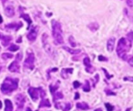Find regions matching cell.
<instances>
[{
    "instance_id": "obj_28",
    "label": "cell",
    "mask_w": 133,
    "mask_h": 111,
    "mask_svg": "<svg viewBox=\"0 0 133 111\" xmlns=\"http://www.w3.org/2000/svg\"><path fill=\"white\" fill-rule=\"evenodd\" d=\"M127 5L129 8L133 9V0H127Z\"/></svg>"
},
{
    "instance_id": "obj_38",
    "label": "cell",
    "mask_w": 133,
    "mask_h": 111,
    "mask_svg": "<svg viewBox=\"0 0 133 111\" xmlns=\"http://www.w3.org/2000/svg\"><path fill=\"white\" fill-rule=\"evenodd\" d=\"M26 111H32V109H31L30 107H27V108H26Z\"/></svg>"
},
{
    "instance_id": "obj_13",
    "label": "cell",
    "mask_w": 133,
    "mask_h": 111,
    "mask_svg": "<svg viewBox=\"0 0 133 111\" xmlns=\"http://www.w3.org/2000/svg\"><path fill=\"white\" fill-rule=\"evenodd\" d=\"M5 111H13V105H12V102L9 99H5Z\"/></svg>"
},
{
    "instance_id": "obj_7",
    "label": "cell",
    "mask_w": 133,
    "mask_h": 111,
    "mask_svg": "<svg viewBox=\"0 0 133 111\" xmlns=\"http://www.w3.org/2000/svg\"><path fill=\"white\" fill-rule=\"evenodd\" d=\"M38 88H35V87H30L28 88V94L30 95L31 98L34 101L37 100L38 96H39V92H38Z\"/></svg>"
},
{
    "instance_id": "obj_41",
    "label": "cell",
    "mask_w": 133,
    "mask_h": 111,
    "mask_svg": "<svg viewBox=\"0 0 133 111\" xmlns=\"http://www.w3.org/2000/svg\"><path fill=\"white\" fill-rule=\"evenodd\" d=\"M126 111H130V108H127V110Z\"/></svg>"
},
{
    "instance_id": "obj_18",
    "label": "cell",
    "mask_w": 133,
    "mask_h": 111,
    "mask_svg": "<svg viewBox=\"0 0 133 111\" xmlns=\"http://www.w3.org/2000/svg\"><path fill=\"white\" fill-rule=\"evenodd\" d=\"M21 17H23L25 20L28 23V25H31V23H32V21H31L30 19V17H29V15H26V14H23V15H21Z\"/></svg>"
},
{
    "instance_id": "obj_43",
    "label": "cell",
    "mask_w": 133,
    "mask_h": 111,
    "mask_svg": "<svg viewBox=\"0 0 133 111\" xmlns=\"http://www.w3.org/2000/svg\"><path fill=\"white\" fill-rule=\"evenodd\" d=\"M5 0H3V2H5Z\"/></svg>"
},
{
    "instance_id": "obj_29",
    "label": "cell",
    "mask_w": 133,
    "mask_h": 111,
    "mask_svg": "<svg viewBox=\"0 0 133 111\" xmlns=\"http://www.w3.org/2000/svg\"><path fill=\"white\" fill-rule=\"evenodd\" d=\"M73 86H74L75 88H77V87H79V86H80V83H79L78 81H74V83H73Z\"/></svg>"
},
{
    "instance_id": "obj_6",
    "label": "cell",
    "mask_w": 133,
    "mask_h": 111,
    "mask_svg": "<svg viewBox=\"0 0 133 111\" xmlns=\"http://www.w3.org/2000/svg\"><path fill=\"white\" fill-rule=\"evenodd\" d=\"M42 41H43V46H44V49L48 53V54H51L52 53V48L50 45L47 43V35L44 34L42 35Z\"/></svg>"
},
{
    "instance_id": "obj_14",
    "label": "cell",
    "mask_w": 133,
    "mask_h": 111,
    "mask_svg": "<svg viewBox=\"0 0 133 111\" xmlns=\"http://www.w3.org/2000/svg\"><path fill=\"white\" fill-rule=\"evenodd\" d=\"M77 107L78 109H81V110H87L89 108V106L87 105V103H84V102H81V103H77Z\"/></svg>"
},
{
    "instance_id": "obj_31",
    "label": "cell",
    "mask_w": 133,
    "mask_h": 111,
    "mask_svg": "<svg viewBox=\"0 0 133 111\" xmlns=\"http://www.w3.org/2000/svg\"><path fill=\"white\" fill-rule=\"evenodd\" d=\"M69 42H70V44H71L72 46H75V45H76V43L73 42V36H70V37H69Z\"/></svg>"
},
{
    "instance_id": "obj_5",
    "label": "cell",
    "mask_w": 133,
    "mask_h": 111,
    "mask_svg": "<svg viewBox=\"0 0 133 111\" xmlns=\"http://www.w3.org/2000/svg\"><path fill=\"white\" fill-rule=\"evenodd\" d=\"M15 105L18 106V108H22L24 106V104H25V96L22 94H18V95L15 96Z\"/></svg>"
},
{
    "instance_id": "obj_32",
    "label": "cell",
    "mask_w": 133,
    "mask_h": 111,
    "mask_svg": "<svg viewBox=\"0 0 133 111\" xmlns=\"http://www.w3.org/2000/svg\"><path fill=\"white\" fill-rule=\"evenodd\" d=\"M124 80H128V81H131V82H133V77H131V76H125L124 77Z\"/></svg>"
},
{
    "instance_id": "obj_36",
    "label": "cell",
    "mask_w": 133,
    "mask_h": 111,
    "mask_svg": "<svg viewBox=\"0 0 133 111\" xmlns=\"http://www.w3.org/2000/svg\"><path fill=\"white\" fill-rule=\"evenodd\" d=\"M78 97H79V94H78V93H76V96H75V98H74V99H78Z\"/></svg>"
},
{
    "instance_id": "obj_34",
    "label": "cell",
    "mask_w": 133,
    "mask_h": 111,
    "mask_svg": "<svg viewBox=\"0 0 133 111\" xmlns=\"http://www.w3.org/2000/svg\"><path fill=\"white\" fill-rule=\"evenodd\" d=\"M103 71L105 72V74H106V76H107V78H110V77H111V76H109V75H108V74H107V71H106V69H103Z\"/></svg>"
},
{
    "instance_id": "obj_39",
    "label": "cell",
    "mask_w": 133,
    "mask_h": 111,
    "mask_svg": "<svg viewBox=\"0 0 133 111\" xmlns=\"http://www.w3.org/2000/svg\"><path fill=\"white\" fill-rule=\"evenodd\" d=\"M95 111H102V109H101V108H97V109H96Z\"/></svg>"
},
{
    "instance_id": "obj_8",
    "label": "cell",
    "mask_w": 133,
    "mask_h": 111,
    "mask_svg": "<svg viewBox=\"0 0 133 111\" xmlns=\"http://www.w3.org/2000/svg\"><path fill=\"white\" fill-rule=\"evenodd\" d=\"M19 68H20V66H19V63L17 62V60L12 62L10 66H8V70L11 71V72H18Z\"/></svg>"
},
{
    "instance_id": "obj_21",
    "label": "cell",
    "mask_w": 133,
    "mask_h": 111,
    "mask_svg": "<svg viewBox=\"0 0 133 111\" xmlns=\"http://www.w3.org/2000/svg\"><path fill=\"white\" fill-rule=\"evenodd\" d=\"M83 90L85 91V92H88V91L90 90V86H89L88 81H86V84L83 86Z\"/></svg>"
},
{
    "instance_id": "obj_42",
    "label": "cell",
    "mask_w": 133,
    "mask_h": 111,
    "mask_svg": "<svg viewBox=\"0 0 133 111\" xmlns=\"http://www.w3.org/2000/svg\"><path fill=\"white\" fill-rule=\"evenodd\" d=\"M20 109H21V108H18V110H17V111H21Z\"/></svg>"
},
{
    "instance_id": "obj_1",
    "label": "cell",
    "mask_w": 133,
    "mask_h": 111,
    "mask_svg": "<svg viewBox=\"0 0 133 111\" xmlns=\"http://www.w3.org/2000/svg\"><path fill=\"white\" fill-rule=\"evenodd\" d=\"M131 47V42L128 40V39H126V38H120L119 41L118 43V47H117V54L119 57L121 58H125V56L127 55L129 49Z\"/></svg>"
},
{
    "instance_id": "obj_27",
    "label": "cell",
    "mask_w": 133,
    "mask_h": 111,
    "mask_svg": "<svg viewBox=\"0 0 133 111\" xmlns=\"http://www.w3.org/2000/svg\"><path fill=\"white\" fill-rule=\"evenodd\" d=\"M127 37H128V39L130 41V42H133V31L128 33V35H127Z\"/></svg>"
},
{
    "instance_id": "obj_19",
    "label": "cell",
    "mask_w": 133,
    "mask_h": 111,
    "mask_svg": "<svg viewBox=\"0 0 133 111\" xmlns=\"http://www.w3.org/2000/svg\"><path fill=\"white\" fill-rule=\"evenodd\" d=\"M53 96H54V100L56 101V99H58V98H62V97H63V94H62L61 92H56V93L53 95Z\"/></svg>"
},
{
    "instance_id": "obj_35",
    "label": "cell",
    "mask_w": 133,
    "mask_h": 111,
    "mask_svg": "<svg viewBox=\"0 0 133 111\" xmlns=\"http://www.w3.org/2000/svg\"><path fill=\"white\" fill-rule=\"evenodd\" d=\"M106 93H107V95H109V94H110V95H115V93H111V91H110V92H109V90H106Z\"/></svg>"
},
{
    "instance_id": "obj_2",
    "label": "cell",
    "mask_w": 133,
    "mask_h": 111,
    "mask_svg": "<svg viewBox=\"0 0 133 111\" xmlns=\"http://www.w3.org/2000/svg\"><path fill=\"white\" fill-rule=\"evenodd\" d=\"M18 85V79H14L11 77H6L1 86V91L4 94H8L15 90Z\"/></svg>"
},
{
    "instance_id": "obj_9",
    "label": "cell",
    "mask_w": 133,
    "mask_h": 111,
    "mask_svg": "<svg viewBox=\"0 0 133 111\" xmlns=\"http://www.w3.org/2000/svg\"><path fill=\"white\" fill-rule=\"evenodd\" d=\"M0 39L2 40L3 45H4V46H6V45H8V44L11 42L12 37H11L10 35H3L0 34Z\"/></svg>"
},
{
    "instance_id": "obj_11",
    "label": "cell",
    "mask_w": 133,
    "mask_h": 111,
    "mask_svg": "<svg viewBox=\"0 0 133 111\" xmlns=\"http://www.w3.org/2000/svg\"><path fill=\"white\" fill-rule=\"evenodd\" d=\"M36 34H37V33H36V28H33V29L27 34V38H28V40L31 41V42H34L36 38Z\"/></svg>"
},
{
    "instance_id": "obj_15",
    "label": "cell",
    "mask_w": 133,
    "mask_h": 111,
    "mask_svg": "<svg viewBox=\"0 0 133 111\" xmlns=\"http://www.w3.org/2000/svg\"><path fill=\"white\" fill-rule=\"evenodd\" d=\"M65 50L68 51L70 54L72 55H77V54H79L80 53V49H72V48H69V47H66V46H64L63 47Z\"/></svg>"
},
{
    "instance_id": "obj_16",
    "label": "cell",
    "mask_w": 133,
    "mask_h": 111,
    "mask_svg": "<svg viewBox=\"0 0 133 111\" xmlns=\"http://www.w3.org/2000/svg\"><path fill=\"white\" fill-rule=\"evenodd\" d=\"M51 106V104H50V102H49V100L48 99H42V101H41L40 105H39V107H43V106H46V107H49V106Z\"/></svg>"
},
{
    "instance_id": "obj_12",
    "label": "cell",
    "mask_w": 133,
    "mask_h": 111,
    "mask_svg": "<svg viewBox=\"0 0 133 111\" xmlns=\"http://www.w3.org/2000/svg\"><path fill=\"white\" fill-rule=\"evenodd\" d=\"M5 13L6 16H8V17H12L13 15H15V10H14V7L12 6V5H8V6H6L5 9Z\"/></svg>"
},
{
    "instance_id": "obj_20",
    "label": "cell",
    "mask_w": 133,
    "mask_h": 111,
    "mask_svg": "<svg viewBox=\"0 0 133 111\" xmlns=\"http://www.w3.org/2000/svg\"><path fill=\"white\" fill-rule=\"evenodd\" d=\"M83 63H84V65L87 66V67H90L91 66V65H90V60H89L88 57H85L84 60H83Z\"/></svg>"
},
{
    "instance_id": "obj_23",
    "label": "cell",
    "mask_w": 133,
    "mask_h": 111,
    "mask_svg": "<svg viewBox=\"0 0 133 111\" xmlns=\"http://www.w3.org/2000/svg\"><path fill=\"white\" fill-rule=\"evenodd\" d=\"M18 46L17 45H11L9 47H8V49L10 51H12V52H15V51H16V50H18Z\"/></svg>"
},
{
    "instance_id": "obj_33",
    "label": "cell",
    "mask_w": 133,
    "mask_h": 111,
    "mask_svg": "<svg viewBox=\"0 0 133 111\" xmlns=\"http://www.w3.org/2000/svg\"><path fill=\"white\" fill-rule=\"evenodd\" d=\"M98 60L105 61V60H107V58H106V57H104V56H98Z\"/></svg>"
},
{
    "instance_id": "obj_10",
    "label": "cell",
    "mask_w": 133,
    "mask_h": 111,
    "mask_svg": "<svg viewBox=\"0 0 133 111\" xmlns=\"http://www.w3.org/2000/svg\"><path fill=\"white\" fill-rule=\"evenodd\" d=\"M115 46V38L114 37H110L107 43V48L108 52H112Z\"/></svg>"
},
{
    "instance_id": "obj_30",
    "label": "cell",
    "mask_w": 133,
    "mask_h": 111,
    "mask_svg": "<svg viewBox=\"0 0 133 111\" xmlns=\"http://www.w3.org/2000/svg\"><path fill=\"white\" fill-rule=\"evenodd\" d=\"M128 65H129V66H132V67H133V56H131V57L128 59Z\"/></svg>"
},
{
    "instance_id": "obj_26",
    "label": "cell",
    "mask_w": 133,
    "mask_h": 111,
    "mask_svg": "<svg viewBox=\"0 0 133 111\" xmlns=\"http://www.w3.org/2000/svg\"><path fill=\"white\" fill-rule=\"evenodd\" d=\"M58 88V86H49V89H50V91H51V94L52 95H54L55 93H56V89Z\"/></svg>"
},
{
    "instance_id": "obj_24",
    "label": "cell",
    "mask_w": 133,
    "mask_h": 111,
    "mask_svg": "<svg viewBox=\"0 0 133 111\" xmlns=\"http://www.w3.org/2000/svg\"><path fill=\"white\" fill-rule=\"evenodd\" d=\"M105 106H106V108H107V111H113L114 110V106L112 105H110L109 103H106L105 104Z\"/></svg>"
},
{
    "instance_id": "obj_3",
    "label": "cell",
    "mask_w": 133,
    "mask_h": 111,
    "mask_svg": "<svg viewBox=\"0 0 133 111\" xmlns=\"http://www.w3.org/2000/svg\"><path fill=\"white\" fill-rule=\"evenodd\" d=\"M52 34H53V37H54V41L56 45H59L64 42L61 25L58 22L55 20L52 21Z\"/></svg>"
},
{
    "instance_id": "obj_22",
    "label": "cell",
    "mask_w": 133,
    "mask_h": 111,
    "mask_svg": "<svg viewBox=\"0 0 133 111\" xmlns=\"http://www.w3.org/2000/svg\"><path fill=\"white\" fill-rule=\"evenodd\" d=\"M12 57H13V55L8 54V53H4L2 55V58H4V59H9V58H12Z\"/></svg>"
},
{
    "instance_id": "obj_37",
    "label": "cell",
    "mask_w": 133,
    "mask_h": 111,
    "mask_svg": "<svg viewBox=\"0 0 133 111\" xmlns=\"http://www.w3.org/2000/svg\"><path fill=\"white\" fill-rule=\"evenodd\" d=\"M2 22H3V18H2V16L0 15V23H2Z\"/></svg>"
},
{
    "instance_id": "obj_25",
    "label": "cell",
    "mask_w": 133,
    "mask_h": 111,
    "mask_svg": "<svg viewBox=\"0 0 133 111\" xmlns=\"http://www.w3.org/2000/svg\"><path fill=\"white\" fill-rule=\"evenodd\" d=\"M62 109H63V111H69L71 109V104H69V103L65 104V107H63Z\"/></svg>"
},
{
    "instance_id": "obj_17",
    "label": "cell",
    "mask_w": 133,
    "mask_h": 111,
    "mask_svg": "<svg viewBox=\"0 0 133 111\" xmlns=\"http://www.w3.org/2000/svg\"><path fill=\"white\" fill-rule=\"evenodd\" d=\"M73 72L72 68H68V69H63L61 72V75L63 76V78H67V74H71Z\"/></svg>"
},
{
    "instance_id": "obj_40",
    "label": "cell",
    "mask_w": 133,
    "mask_h": 111,
    "mask_svg": "<svg viewBox=\"0 0 133 111\" xmlns=\"http://www.w3.org/2000/svg\"><path fill=\"white\" fill-rule=\"evenodd\" d=\"M1 107H2V102L0 101V108H1Z\"/></svg>"
},
{
    "instance_id": "obj_4",
    "label": "cell",
    "mask_w": 133,
    "mask_h": 111,
    "mask_svg": "<svg viewBox=\"0 0 133 111\" xmlns=\"http://www.w3.org/2000/svg\"><path fill=\"white\" fill-rule=\"evenodd\" d=\"M34 62H35V56L30 51V54L28 52V56L24 62V66L28 69H33L34 68Z\"/></svg>"
}]
</instances>
